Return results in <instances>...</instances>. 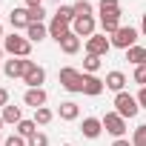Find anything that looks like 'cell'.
<instances>
[{
  "instance_id": "1",
  "label": "cell",
  "mask_w": 146,
  "mask_h": 146,
  "mask_svg": "<svg viewBox=\"0 0 146 146\" xmlns=\"http://www.w3.org/2000/svg\"><path fill=\"white\" fill-rule=\"evenodd\" d=\"M3 52H9L12 57H29V52H32V40L29 37H20V35H9L6 40H3Z\"/></svg>"
},
{
  "instance_id": "2",
  "label": "cell",
  "mask_w": 146,
  "mask_h": 146,
  "mask_svg": "<svg viewBox=\"0 0 146 146\" xmlns=\"http://www.w3.org/2000/svg\"><path fill=\"white\" fill-rule=\"evenodd\" d=\"M137 109H140V103H137V98H132L129 92H117V95H115V112H117L120 117H135Z\"/></svg>"
},
{
  "instance_id": "3",
  "label": "cell",
  "mask_w": 146,
  "mask_h": 146,
  "mask_svg": "<svg viewBox=\"0 0 146 146\" xmlns=\"http://www.w3.org/2000/svg\"><path fill=\"white\" fill-rule=\"evenodd\" d=\"M60 86L66 92H83V72L72 69V66H63L60 69Z\"/></svg>"
},
{
  "instance_id": "4",
  "label": "cell",
  "mask_w": 146,
  "mask_h": 146,
  "mask_svg": "<svg viewBox=\"0 0 146 146\" xmlns=\"http://www.w3.org/2000/svg\"><path fill=\"white\" fill-rule=\"evenodd\" d=\"M112 46H117V49H132V46H137V29L120 26V29L112 35Z\"/></svg>"
},
{
  "instance_id": "5",
  "label": "cell",
  "mask_w": 146,
  "mask_h": 146,
  "mask_svg": "<svg viewBox=\"0 0 146 146\" xmlns=\"http://www.w3.org/2000/svg\"><path fill=\"white\" fill-rule=\"evenodd\" d=\"M109 49H112V40H109L106 35H92V37L86 40V52H89V54H95V57L109 54Z\"/></svg>"
},
{
  "instance_id": "6",
  "label": "cell",
  "mask_w": 146,
  "mask_h": 146,
  "mask_svg": "<svg viewBox=\"0 0 146 146\" xmlns=\"http://www.w3.org/2000/svg\"><path fill=\"white\" fill-rule=\"evenodd\" d=\"M103 129H106L109 135H115V137H123V132H126V117H120L117 112H106V115H103Z\"/></svg>"
},
{
  "instance_id": "7",
  "label": "cell",
  "mask_w": 146,
  "mask_h": 146,
  "mask_svg": "<svg viewBox=\"0 0 146 146\" xmlns=\"http://www.w3.org/2000/svg\"><path fill=\"white\" fill-rule=\"evenodd\" d=\"M6 75L15 80V78H26V72L32 69V60L29 57H12V60H6Z\"/></svg>"
},
{
  "instance_id": "8",
  "label": "cell",
  "mask_w": 146,
  "mask_h": 146,
  "mask_svg": "<svg viewBox=\"0 0 146 146\" xmlns=\"http://www.w3.org/2000/svg\"><path fill=\"white\" fill-rule=\"evenodd\" d=\"M72 32H75L78 37H92L95 35V17H75L72 20Z\"/></svg>"
},
{
  "instance_id": "9",
  "label": "cell",
  "mask_w": 146,
  "mask_h": 146,
  "mask_svg": "<svg viewBox=\"0 0 146 146\" xmlns=\"http://www.w3.org/2000/svg\"><path fill=\"white\" fill-rule=\"evenodd\" d=\"M69 26H72L69 20H63V17H57V15H54V17H52V23H49V37H54V40L60 43V40H63V37L72 32Z\"/></svg>"
},
{
  "instance_id": "10",
  "label": "cell",
  "mask_w": 146,
  "mask_h": 146,
  "mask_svg": "<svg viewBox=\"0 0 146 146\" xmlns=\"http://www.w3.org/2000/svg\"><path fill=\"white\" fill-rule=\"evenodd\" d=\"M46 80V72H43V66H37V63H32V69L26 72V78H23V83L29 86V89H40V83Z\"/></svg>"
},
{
  "instance_id": "11",
  "label": "cell",
  "mask_w": 146,
  "mask_h": 146,
  "mask_svg": "<svg viewBox=\"0 0 146 146\" xmlns=\"http://www.w3.org/2000/svg\"><path fill=\"white\" fill-rule=\"evenodd\" d=\"M103 89H106V83H103L100 78H95V75H83V95H92V98H98Z\"/></svg>"
},
{
  "instance_id": "12",
  "label": "cell",
  "mask_w": 146,
  "mask_h": 146,
  "mask_svg": "<svg viewBox=\"0 0 146 146\" xmlns=\"http://www.w3.org/2000/svg\"><path fill=\"white\" fill-rule=\"evenodd\" d=\"M23 103H26V106H32V109L46 106V92H43V86H40V89H29V92L23 95Z\"/></svg>"
},
{
  "instance_id": "13",
  "label": "cell",
  "mask_w": 146,
  "mask_h": 146,
  "mask_svg": "<svg viewBox=\"0 0 146 146\" xmlns=\"http://www.w3.org/2000/svg\"><path fill=\"white\" fill-rule=\"evenodd\" d=\"M103 83H106V89H112V92H123V86H126V75H123V72H109Z\"/></svg>"
},
{
  "instance_id": "14",
  "label": "cell",
  "mask_w": 146,
  "mask_h": 146,
  "mask_svg": "<svg viewBox=\"0 0 146 146\" xmlns=\"http://www.w3.org/2000/svg\"><path fill=\"white\" fill-rule=\"evenodd\" d=\"M80 129H83V135H86V137H92V140H95V137L103 132V120H98V117H86Z\"/></svg>"
},
{
  "instance_id": "15",
  "label": "cell",
  "mask_w": 146,
  "mask_h": 146,
  "mask_svg": "<svg viewBox=\"0 0 146 146\" xmlns=\"http://www.w3.org/2000/svg\"><path fill=\"white\" fill-rule=\"evenodd\" d=\"M9 20L15 29H29V9H12Z\"/></svg>"
},
{
  "instance_id": "16",
  "label": "cell",
  "mask_w": 146,
  "mask_h": 146,
  "mask_svg": "<svg viewBox=\"0 0 146 146\" xmlns=\"http://www.w3.org/2000/svg\"><path fill=\"white\" fill-rule=\"evenodd\" d=\"M46 35H49V29H46L43 23H29V29H26V37H29L32 43H40Z\"/></svg>"
},
{
  "instance_id": "17",
  "label": "cell",
  "mask_w": 146,
  "mask_h": 146,
  "mask_svg": "<svg viewBox=\"0 0 146 146\" xmlns=\"http://www.w3.org/2000/svg\"><path fill=\"white\" fill-rule=\"evenodd\" d=\"M60 49H63L66 54H75V52L80 49V37H78L75 32H69V35H66V37L60 40Z\"/></svg>"
},
{
  "instance_id": "18",
  "label": "cell",
  "mask_w": 146,
  "mask_h": 146,
  "mask_svg": "<svg viewBox=\"0 0 146 146\" xmlns=\"http://www.w3.org/2000/svg\"><path fill=\"white\" fill-rule=\"evenodd\" d=\"M126 60L135 63V66H143V63H146V49H143V46H132V49H126Z\"/></svg>"
},
{
  "instance_id": "19",
  "label": "cell",
  "mask_w": 146,
  "mask_h": 146,
  "mask_svg": "<svg viewBox=\"0 0 146 146\" xmlns=\"http://www.w3.org/2000/svg\"><path fill=\"white\" fill-rule=\"evenodd\" d=\"M78 115H80L78 103H72V100L60 103V120H78Z\"/></svg>"
},
{
  "instance_id": "20",
  "label": "cell",
  "mask_w": 146,
  "mask_h": 146,
  "mask_svg": "<svg viewBox=\"0 0 146 146\" xmlns=\"http://www.w3.org/2000/svg\"><path fill=\"white\" fill-rule=\"evenodd\" d=\"M98 9H100V17L120 15V3H117V0H100V3H98Z\"/></svg>"
},
{
  "instance_id": "21",
  "label": "cell",
  "mask_w": 146,
  "mask_h": 146,
  "mask_svg": "<svg viewBox=\"0 0 146 146\" xmlns=\"http://www.w3.org/2000/svg\"><path fill=\"white\" fill-rule=\"evenodd\" d=\"M3 123H20L23 117H20V106H15V103H9V106H3Z\"/></svg>"
},
{
  "instance_id": "22",
  "label": "cell",
  "mask_w": 146,
  "mask_h": 146,
  "mask_svg": "<svg viewBox=\"0 0 146 146\" xmlns=\"http://www.w3.org/2000/svg\"><path fill=\"white\" fill-rule=\"evenodd\" d=\"M100 26H103V35H115L120 29V15H112V17H100Z\"/></svg>"
},
{
  "instance_id": "23",
  "label": "cell",
  "mask_w": 146,
  "mask_h": 146,
  "mask_svg": "<svg viewBox=\"0 0 146 146\" xmlns=\"http://www.w3.org/2000/svg\"><path fill=\"white\" fill-rule=\"evenodd\" d=\"M35 132H37V123H35V120H20V123H17V135H20V137L29 140Z\"/></svg>"
},
{
  "instance_id": "24",
  "label": "cell",
  "mask_w": 146,
  "mask_h": 146,
  "mask_svg": "<svg viewBox=\"0 0 146 146\" xmlns=\"http://www.w3.org/2000/svg\"><path fill=\"white\" fill-rule=\"evenodd\" d=\"M72 9H75V17H92V3L89 0H78Z\"/></svg>"
},
{
  "instance_id": "25",
  "label": "cell",
  "mask_w": 146,
  "mask_h": 146,
  "mask_svg": "<svg viewBox=\"0 0 146 146\" xmlns=\"http://www.w3.org/2000/svg\"><path fill=\"white\" fill-rule=\"evenodd\" d=\"M49 120H52V109H46V106L35 109V123H37V126H46Z\"/></svg>"
},
{
  "instance_id": "26",
  "label": "cell",
  "mask_w": 146,
  "mask_h": 146,
  "mask_svg": "<svg viewBox=\"0 0 146 146\" xmlns=\"http://www.w3.org/2000/svg\"><path fill=\"white\" fill-rule=\"evenodd\" d=\"M132 146H146V123H140L132 135Z\"/></svg>"
},
{
  "instance_id": "27",
  "label": "cell",
  "mask_w": 146,
  "mask_h": 146,
  "mask_svg": "<svg viewBox=\"0 0 146 146\" xmlns=\"http://www.w3.org/2000/svg\"><path fill=\"white\" fill-rule=\"evenodd\" d=\"M83 69L89 72V75H95V72L100 69V57H95V54H86V60H83Z\"/></svg>"
},
{
  "instance_id": "28",
  "label": "cell",
  "mask_w": 146,
  "mask_h": 146,
  "mask_svg": "<svg viewBox=\"0 0 146 146\" xmlns=\"http://www.w3.org/2000/svg\"><path fill=\"white\" fill-rule=\"evenodd\" d=\"M43 17H46V9L40 6V9H29V23H43Z\"/></svg>"
},
{
  "instance_id": "29",
  "label": "cell",
  "mask_w": 146,
  "mask_h": 146,
  "mask_svg": "<svg viewBox=\"0 0 146 146\" xmlns=\"http://www.w3.org/2000/svg\"><path fill=\"white\" fill-rule=\"evenodd\" d=\"M29 146H49V137H46L43 132H35V135L29 137Z\"/></svg>"
},
{
  "instance_id": "30",
  "label": "cell",
  "mask_w": 146,
  "mask_h": 146,
  "mask_svg": "<svg viewBox=\"0 0 146 146\" xmlns=\"http://www.w3.org/2000/svg\"><path fill=\"white\" fill-rule=\"evenodd\" d=\"M54 15H57V17H63V20H69V23L75 20V9H72V6H60Z\"/></svg>"
},
{
  "instance_id": "31",
  "label": "cell",
  "mask_w": 146,
  "mask_h": 146,
  "mask_svg": "<svg viewBox=\"0 0 146 146\" xmlns=\"http://www.w3.org/2000/svg\"><path fill=\"white\" fill-rule=\"evenodd\" d=\"M135 83L146 86V63H143V66H135Z\"/></svg>"
},
{
  "instance_id": "32",
  "label": "cell",
  "mask_w": 146,
  "mask_h": 146,
  "mask_svg": "<svg viewBox=\"0 0 146 146\" xmlns=\"http://www.w3.org/2000/svg\"><path fill=\"white\" fill-rule=\"evenodd\" d=\"M3 146H29V143H26V137L12 135V137H6V143H3Z\"/></svg>"
},
{
  "instance_id": "33",
  "label": "cell",
  "mask_w": 146,
  "mask_h": 146,
  "mask_svg": "<svg viewBox=\"0 0 146 146\" xmlns=\"http://www.w3.org/2000/svg\"><path fill=\"white\" fill-rule=\"evenodd\" d=\"M0 106H9V89L0 86Z\"/></svg>"
},
{
  "instance_id": "34",
  "label": "cell",
  "mask_w": 146,
  "mask_h": 146,
  "mask_svg": "<svg viewBox=\"0 0 146 146\" xmlns=\"http://www.w3.org/2000/svg\"><path fill=\"white\" fill-rule=\"evenodd\" d=\"M137 103H140V106H143V109H146V86H143V89H140V95H137Z\"/></svg>"
},
{
  "instance_id": "35",
  "label": "cell",
  "mask_w": 146,
  "mask_h": 146,
  "mask_svg": "<svg viewBox=\"0 0 146 146\" xmlns=\"http://www.w3.org/2000/svg\"><path fill=\"white\" fill-rule=\"evenodd\" d=\"M43 3H40V0H26V9H40Z\"/></svg>"
},
{
  "instance_id": "36",
  "label": "cell",
  "mask_w": 146,
  "mask_h": 146,
  "mask_svg": "<svg viewBox=\"0 0 146 146\" xmlns=\"http://www.w3.org/2000/svg\"><path fill=\"white\" fill-rule=\"evenodd\" d=\"M112 146H132V143H129V140H123V137H117V140H115Z\"/></svg>"
},
{
  "instance_id": "37",
  "label": "cell",
  "mask_w": 146,
  "mask_h": 146,
  "mask_svg": "<svg viewBox=\"0 0 146 146\" xmlns=\"http://www.w3.org/2000/svg\"><path fill=\"white\" fill-rule=\"evenodd\" d=\"M140 32H143V37H146V15H143V23H140Z\"/></svg>"
},
{
  "instance_id": "38",
  "label": "cell",
  "mask_w": 146,
  "mask_h": 146,
  "mask_svg": "<svg viewBox=\"0 0 146 146\" xmlns=\"http://www.w3.org/2000/svg\"><path fill=\"white\" fill-rule=\"evenodd\" d=\"M0 37H3V26H0Z\"/></svg>"
},
{
  "instance_id": "39",
  "label": "cell",
  "mask_w": 146,
  "mask_h": 146,
  "mask_svg": "<svg viewBox=\"0 0 146 146\" xmlns=\"http://www.w3.org/2000/svg\"><path fill=\"white\" fill-rule=\"evenodd\" d=\"M0 126H3V117H0Z\"/></svg>"
},
{
  "instance_id": "40",
  "label": "cell",
  "mask_w": 146,
  "mask_h": 146,
  "mask_svg": "<svg viewBox=\"0 0 146 146\" xmlns=\"http://www.w3.org/2000/svg\"><path fill=\"white\" fill-rule=\"evenodd\" d=\"M0 57H3V49H0Z\"/></svg>"
},
{
  "instance_id": "41",
  "label": "cell",
  "mask_w": 146,
  "mask_h": 146,
  "mask_svg": "<svg viewBox=\"0 0 146 146\" xmlns=\"http://www.w3.org/2000/svg\"><path fill=\"white\" fill-rule=\"evenodd\" d=\"M63 146H72V143H63Z\"/></svg>"
}]
</instances>
